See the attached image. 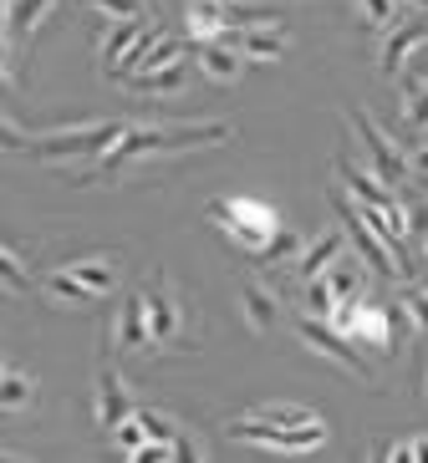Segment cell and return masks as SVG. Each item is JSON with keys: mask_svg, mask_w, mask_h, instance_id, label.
I'll list each match as a JSON object with an SVG mask.
<instances>
[{"mask_svg": "<svg viewBox=\"0 0 428 463\" xmlns=\"http://www.w3.org/2000/svg\"><path fill=\"white\" fill-rule=\"evenodd\" d=\"M240 311H245V326L255 336H271L276 331V290L265 286V280H240Z\"/></svg>", "mask_w": 428, "mask_h": 463, "instance_id": "obj_16", "label": "cell"}, {"mask_svg": "<svg viewBox=\"0 0 428 463\" xmlns=\"http://www.w3.org/2000/svg\"><path fill=\"white\" fill-rule=\"evenodd\" d=\"M0 387H5V392H0L5 412L31 408V397H36V377H31V372H21V367H5V382H0Z\"/></svg>", "mask_w": 428, "mask_h": 463, "instance_id": "obj_23", "label": "cell"}, {"mask_svg": "<svg viewBox=\"0 0 428 463\" xmlns=\"http://www.w3.org/2000/svg\"><path fill=\"white\" fill-rule=\"evenodd\" d=\"M423 82H428V77H423Z\"/></svg>", "mask_w": 428, "mask_h": 463, "instance_id": "obj_36", "label": "cell"}, {"mask_svg": "<svg viewBox=\"0 0 428 463\" xmlns=\"http://www.w3.org/2000/svg\"><path fill=\"white\" fill-rule=\"evenodd\" d=\"M317 280H327L332 300L342 306V300L362 296V286H367V260H362V255H347V260H337V265H332L327 275H317Z\"/></svg>", "mask_w": 428, "mask_h": 463, "instance_id": "obj_19", "label": "cell"}, {"mask_svg": "<svg viewBox=\"0 0 428 463\" xmlns=\"http://www.w3.org/2000/svg\"><path fill=\"white\" fill-rule=\"evenodd\" d=\"M31 286H36V280H31V265L21 260L15 245H5V290H11V296H26Z\"/></svg>", "mask_w": 428, "mask_h": 463, "instance_id": "obj_26", "label": "cell"}, {"mask_svg": "<svg viewBox=\"0 0 428 463\" xmlns=\"http://www.w3.org/2000/svg\"><path fill=\"white\" fill-rule=\"evenodd\" d=\"M423 286H428V275H423Z\"/></svg>", "mask_w": 428, "mask_h": 463, "instance_id": "obj_35", "label": "cell"}, {"mask_svg": "<svg viewBox=\"0 0 428 463\" xmlns=\"http://www.w3.org/2000/svg\"><path fill=\"white\" fill-rule=\"evenodd\" d=\"M337 214H342V230L352 234V250H357L362 260H367V270L373 275H383V280H408L403 275V260H398V250H393V240L383 234V224H377L367 209L352 199V194H337Z\"/></svg>", "mask_w": 428, "mask_h": 463, "instance_id": "obj_7", "label": "cell"}, {"mask_svg": "<svg viewBox=\"0 0 428 463\" xmlns=\"http://www.w3.org/2000/svg\"><path fill=\"white\" fill-rule=\"evenodd\" d=\"M143 306H148V331H153V356L158 352H194L189 331V300H184L179 280H168L164 270H148L138 286Z\"/></svg>", "mask_w": 428, "mask_h": 463, "instance_id": "obj_5", "label": "cell"}, {"mask_svg": "<svg viewBox=\"0 0 428 463\" xmlns=\"http://www.w3.org/2000/svg\"><path fill=\"white\" fill-rule=\"evenodd\" d=\"M138 26H143V15H138V21H112V31L102 36V71H108V77H118V67H123V52L133 46Z\"/></svg>", "mask_w": 428, "mask_h": 463, "instance_id": "obj_21", "label": "cell"}, {"mask_svg": "<svg viewBox=\"0 0 428 463\" xmlns=\"http://www.w3.org/2000/svg\"><path fill=\"white\" fill-rule=\"evenodd\" d=\"M414 5H423V11H428V0H414Z\"/></svg>", "mask_w": 428, "mask_h": 463, "instance_id": "obj_33", "label": "cell"}, {"mask_svg": "<svg viewBox=\"0 0 428 463\" xmlns=\"http://www.w3.org/2000/svg\"><path fill=\"white\" fill-rule=\"evenodd\" d=\"M414 230H418V255H423V265H428V199H418V209H414Z\"/></svg>", "mask_w": 428, "mask_h": 463, "instance_id": "obj_31", "label": "cell"}, {"mask_svg": "<svg viewBox=\"0 0 428 463\" xmlns=\"http://www.w3.org/2000/svg\"><path fill=\"white\" fill-rule=\"evenodd\" d=\"M184 26H189V42H224L230 36V21H224V0H189L184 5Z\"/></svg>", "mask_w": 428, "mask_h": 463, "instance_id": "obj_18", "label": "cell"}, {"mask_svg": "<svg viewBox=\"0 0 428 463\" xmlns=\"http://www.w3.org/2000/svg\"><path fill=\"white\" fill-rule=\"evenodd\" d=\"M423 42H428V21H423V15H414V21H398L393 31H383V46H377V67H383L387 77H398V71L408 67V56H414Z\"/></svg>", "mask_w": 428, "mask_h": 463, "instance_id": "obj_13", "label": "cell"}, {"mask_svg": "<svg viewBox=\"0 0 428 463\" xmlns=\"http://www.w3.org/2000/svg\"><path fill=\"white\" fill-rule=\"evenodd\" d=\"M423 184H428V178H423Z\"/></svg>", "mask_w": 428, "mask_h": 463, "instance_id": "obj_37", "label": "cell"}, {"mask_svg": "<svg viewBox=\"0 0 428 463\" xmlns=\"http://www.w3.org/2000/svg\"><path fill=\"white\" fill-rule=\"evenodd\" d=\"M224 438L235 443H261L271 453H317L332 443V422L317 418V422H301V428H286V422H271L261 412H240V418L224 422Z\"/></svg>", "mask_w": 428, "mask_h": 463, "instance_id": "obj_6", "label": "cell"}, {"mask_svg": "<svg viewBox=\"0 0 428 463\" xmlns=\"http://www.w3.org/2000/svg\"><path fill=\"white\" fill-rule=\"evenodd\" d=\"M224 42H235L240 56H245L250 67H271V61H281V56L290 52V42L281 36V26H250V31H230Z\"/></svg>", "mask_w": 428, "mask_h": 463, "instance_id": "obj_15", "label": "cell"}, {"mask_svg": "<svg viewBox=\"0 0 428 463\" xmlns=\"http://www.w3.org/2000/svg\"><path fill=\"white\" fill-rule=\"evenodd\" d=\"M290 326H296V336H301L306 346H311V352L327 356V362H337V367H342L347 377H357V382L373 377V367H367L362 346H357L352 336H342V331H337L332 321H327V316H311V311H306V316H296Z\"/></svg>", "mask_w": 428, "mask_h": 463, "instance_id": "obj_10", "label": "cell"}, {"mask_svg": "<svg viewBox=\"0 0 428 463\" xmlns=\"http://www.w3.org/2000/svg\"><path fill=\"white\" fill-rule=\"evenodd\" d=\"M194 56H199V71L220 87H235L240 77H245V56H240L235 42H199Z\"/></svg>", "mask_w": 428, "mask_h": 463, "instance_id": "obj_14", "label": "cell"}, {"mask_svg": "<svg viewBox=\"0 0 428 463\" xmlns=\"http://www.w3.org/2000/svg\"><path fill=\"white\" fill-rule=\"evenodd\" d=\"M347 240H352V234H347V230H327V234H321V240H317V245H311V250H306L301 260H296V265H290V275H296L301 286H306V280H317V275H327V270H332V265H337V260H342Z\"/></svg>", "mask_w": 428, "mask_h": 463, "instance_id": "obj_17", "label": "cell"}, {"mask_svg": "<svg viewBox=\"0 0 428 463\" xmlns=\"http://www.w3.org/2000/svg\"><path fill=\"white\" fill-rule=\"evenodd\" d=\"M347 128H352V137L362 143V158H367V168H373L383 184L403 189V184H408V168H414V164H408V153H403L398 143H393V137H387L362 108H347Z\"/></svg>", "mask_w": 428, "mask_h": 463, "instance_id": "obj_9", "label": "cell"}, {"mask_svg": "<svg viewBox=\"0 0 428 463\" xmlns=\"http://www.w3.org/2000/svg\"><path fill=\"white\" fill-rule=\"evenodd\" d=\"M383 458H387V463H398V458H418V463H428V433H418V438H403V443H393V449H383Z\"/></svg>", "mask_w": 428, "mask_h": 463, "instance_id": "obj_29", "label": "cell"}, {"mask_svg": "<svg viewBox=\"0 0 428 463\" xmlns=\"http://www.w3.org/2000/svg\"><path fill=\"white\" fill-rule=\"evenodd\" d=\"M296 250H301V234H296V230H281L276 240L261 250V255L250 260V265H296Z\"/></svg>", "mask_w": 428, "mask_h": 463, "instance_id": "obj_24", "label": "cell"}, {"mask_svg": "<svg viewBox=\"0 0 428 463\" xmlns=\"http://www.w3.org/2000/svg\"><path fill=\"white\" fill-rule=\"evenodd\" d=\"M357 11H362V21H367L373 31L398 26V0H357Z\"/></svg>", "mask_w": 428, "mask_h": 463, "instance_id": "obj_27", "label": "cell"}, {"mask_svg": "<svg viewBox=\"0 0 428 463\" xmlns=\"http://www.w3.org/2000/svg\"><path fill=\"white\" fill-rule=\"evenodd\" d=\"M123 260L102 250V255H82V260H67V265H56L52 275H42V296L62 300V306H97V300H108L123 280L118 270Z\"/></svg>", "mask_w": 428, "mask_h": 463, "instance_id": "obj_4", "label": "cell"}, {"mask_svg": "<svg viewBox=\"0 0 428 463\" xmlns=\"http://www.w3.org/2000/svg\"><path fill=\"white\" fill-rule=\"evenodd\" d=\"M92 11H102L108 21H138L143 15V0H82Z\"/></svg>", "mask_w": 428, "mask_h": 463, "instance_id": "obj_28", "label": "cell"}, {"mask_svg": "<svg viewBox=\"0 0 428 463\" xmlns=\"http://www.w3.org/2000/svg\"><path fill=\"white\" fill-rule=\"evenodd\" d=\"M204 219L235 250H245L250 260H255L281 230H286V224H281V214H276V204H271V199H250V194H224V199H209Z\"/></svg>", "mask_w": 428, "mask_h": 463, "instance_id": "obj_3", "label": "cell"}, {"mask_svg": "<svg viewBox=\"0 0 428 463\" xmlns=\"http://www.w3.org/2000/svg\"><path fill=\"white\" fill-rule=\"evenodd\" d=\"M230 137H235V123H224V118H209V123H143V128H128V133L112 143L108 164L118 168V178H123L138 164L199 153V148H214V143H230Z\"/></svg>", "mask_w": 428, "mask_h": 463, "instance_id": "obj_1", "label": "cell"}, {"mask_svg": "<svg viewBox=\"0 0 428 463\" xmlns=\"http://www.w3.org/2000/svg\"><path fill=\"white\" fill-rule=\"evenodd\" d=\"M342 336H352L362 352H393L398 346V331H393V300H373V296H352L342 300L332 316H327Z\"/></svg>", "mask_w": 428, "mask_h": 463, "instance_id": "obj_8", "label": "cell"}, {"mask_svg": "<svg viewBox=\"0 0 428 463\" xmlns=\"http://www.w3.org/2000/svg\"><path fill=\"white\" fill-rule=\"evenodd\" d=\"M133 412H138V397H133V387H128L123 372L108 362V367L97 372V392H92V418H97V428H102V433H112V428H118L123 418H133Z\"/></svg>", "mask_w": 428, "mask_h": 463, "instance_id": "obj_12", "label": "cell"}, {"mask_svg": "<svg viewBox=\"0 0 428 463\" xmlns=\"http://www.w3.org/2000/svg\"><path fill=\"white\" fill-rule=\"evenodd\" d=\"M128 133L123 118H97V123H71V128H52V133H26L21 118H5V148L26 153L36 164H67V158H102V153Z\"/></svg>", "mask_w": 428, "mask_h": 463, "instance_id": "obj_2", "label": "cell"}, {"mask_svg": "<svg viewBox=\"0 0 428 463\" xmlns=\"http://www.w3.org/2000/svg\"><path fill=\"white\" fill-rule=\"evenodd\" d=\"M403 306H408V316H414V326H418V331H428V286L403 290Z\"/></svg>", "mask_w": 428, "mask_h": 463, "instance_id": "obj_30", "label": "cell"}, {"mask_svg": "<svg viewBox=\"0 0 428 463\" xmlns=\"http://www.w3.org/2000/svg\"><path fill=\"white\" fill-rule=\"evenodd\" d=\"M250 412H261V418H271V422H286V428L317 422V412H311V408H301V402H265V408H250Z\"/></svg>", "mask_w": 428, "mask_h": 463, "instance_id": "obj_25", "label": "cell"}, {"mask_svg": "<svg viewBox=\"0 0 428 463\" xmlns=\"http://www.w3.org/2000/svg\"><path fill=\"white\" fill-rule=\"evenodd\" d=\"M108 352H128V356H153V331H148V306L143 296H123L112 306V326H108Z\"/></svg>", "mask_w": 428, "mask_h": 463, "instance_id": "obj_11", "label": "cell"}, {"mask_svg": "<svg viewBox=\"0 0 428 463\" xmlns=\"http://www.w3.org/2000/svg\"><path fill=\"white\" fill-rule=\"evenodd\" d=\"M158 42H164V26L143 15V26H138V36H133V46L123 52V67H128V77H133V71H143V61H148V52H153ZM123 67H118V77H123Z\"/></svg>", "mask_w": 428, "mask_h": 463, "instance_id": "obj_22", "label": "cell"}, {"mask_svg": "<svg viewBox=\"0 0 428 463\" xmlns=\"http://www.w3.org/2000/svg\"><path fill=\"white\" fill-rule=\"evenodd\" d=\"M414 174H418V178H428V148H418V153H414Z\"/></svg>", "mask_w": 428, "mask_h": 463, "instance_id": "obj_32", "label": "cell"}, {"mask_svg": "<svg viewBox=\"0 0 428 463\" xmlns=\"http://www.w3.org/2000/svg\"><path fill=\"white\" fill-rule=\"evenodd\" d=\"M423 397H428V377H423Z\"/></svg>", "mask_w": 428, "mask_h": 463, "instance_id": "obj_34", "label": "cell"}, {"mask_svg": "<svg viewBox=\"0 0 428 463\" xmlns=\"http://www.w3.org/2000/svg\"><path fill=\"white\" fill-rule=\"evenodd\" d=\"M128 87H138V92H148V97H174V92H184V82H189V61H174V67H164V71H133V77H123Z\"/></svg>", "mask_w": 428, "mask_h": 463, "instance_id": "obj_20", "label": "cell"}]
</instances>
